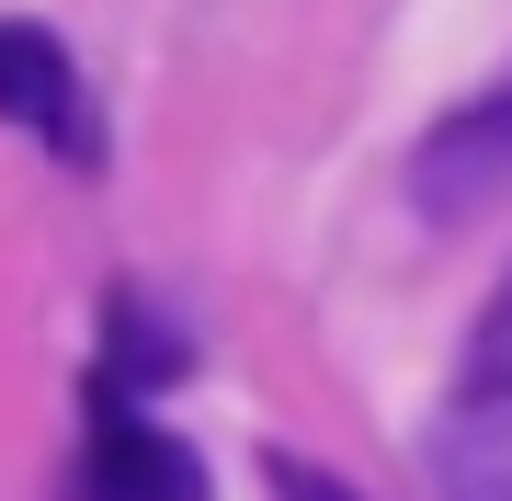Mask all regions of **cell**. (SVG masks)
I'll list each match as a JSON object with an SVG mask.
<instances>
[{
    "instance_id": "obj_6",
    "label": "cell",
    "mask_w": 512,
    "mask_h": 501,
    "mask_svg": "<svg viewBox=\"0 0 512 501\" xmlns=\"http://www.w3.org/2000/svg\"><path fill=\"white\" fill-rule=\"evenodd\" d=\"M262 490H274V501H365L342 467H308L296 445H262Z\"/></svg>"
},
{
    "instance_id": "obj_2",
    "label": "cell",
    "mask_w": 512,
    "mask_h": 501,
    "mask_svg": "<svg viewBox=\"0 0 512 501\" xmlns=\"http://www.w3.org/2000/svg\"><path fill=\"white\" fill-rule=\"evenodd\" d=\"M0 126H23V137H46L57 160H92L103 137H92V92H80V57L46 35V23H23V12H0Z\"/></svg>"
},
{
    "instance_id": "obj_1",
    "label": "cell",
    "mask_w": 512,
    "mask_h": 501,
    "mask_svg": "<svg viewBox=\"0 0 512 501\" xmlns=\"http://www.w3.org/2000/svg\"><path fill=\"white\" fill-rule=\"evenodd\" d=\"M399 183H410V205H421L433 228L501 217V205H512V69L410 137V171H399Z\"/></svg>"
},
{
    "instance_id": "obj_4",
    "label": "cell",
    "mask_w": 512,
    "mask_h": 501,
    "mask_svg": "<svg viewBox=\"0 0 512 501\" xmlns=\"http://www.w3.org/2000/svg\"><path fill=\"white\" fill-rule=\"evenodd\" d=\"M103 501H205V456L148 410H114L103 422Z\"/></svg>"
},
{
    "instance_id": "obj_5",
    "label": "cell",
    "mask_w": 512,
    "mask_h": 501,
    "mask_svg": "<svg viewBox=\"0 0 512 501\" xmlns=\"http://www.w3.org/2000/svg\"><path fill=\"white\" fill-rule=\"evenodd\" d=\"M103 376L114 388H171V376H183V342H171V319L160 308H137V297H114V319H103Z\"/></svg>"
},
{
    "instance_id": "obj_3",
    "label": "cell",
    "mask_w": 512,
    "mask_h": 501,
    "mask_svg": "<svg viewBox=\"0 0 512 501\" xmlns=\"http://www.w3.org/2000/svg\"><path fill=\"white\" fill-rule=\"evenodd\" d=\"M433 501H512V388H467L421 445Z\"/></svg>"
},
{
    "instance_id": "obj_7",
    "label": "cell",
    "mask_w": 512,
    "mask_h": 501,
    "mask_svg": "<svg viewBox=\"0 0 512 501\" xmlns=\"http://www.w3.org/2000/svg\"><path fill=\"white\" fill-rule=\"evenodd\" d=\"M467 388H512V274H501V297L478 308V342H467Z\"/></svg>"
}]
</instances>
